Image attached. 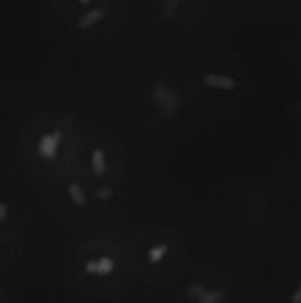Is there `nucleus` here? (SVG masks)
<instances>
[{
    "label": "nucleus",
    "instance_id": "f257e3e1",
    "mask_svg": "<svg viewBox=\"0 0 301 303\" xmlns=\"http://www.w3.org/2000/svg\"><path fill=\"white\" fill-rule=\"evenodd\" d=\"M62 141H64V134L61 129L47 132V134L41 135L38 144H36V152H38L41 158H44L47 161H53L58 156V152H59Z\"/></svg>",
    "mask_w": 301,
    "mask_h": 303
},
{
    "label": "nucleus",
    "instance_id": "f03ea898",
    "mask_svg": "<svg viewBox=\"0 0 301 303\" xmlns=\"http://www.w3.org/2000/svg\"><path fill=\"white\" fill-rule=\"evenodd\" d=\"M201 82L212 88V90H221V91H233L236 88V81L232 76H225L219 73H206L203 74Z\"/></svg>",
    "mask_w": 301,
    "mask_h": 303
},
{
    "label": "nucleus",
    "instance_id": "7ed1b4c3",
    "mask_svg": "<svg viewBox=\"0 0 301 303\" xmlns=\"http://www.w3.org/2000/svg\"><path fill=\"white\" fill-rule=\"evenodd\" d=\"M153 96H155L156 102L159 103V106H161L165 112H168V114L174 112V111L179 108L180 97H179L174 91H171L170 88H167V87H164V85H158V87L153 90Z\"/></svg>",
    "mask_w": 301,
    "mask_h": 303
},
{
    "label": "nucleus",
    "instance_id": "20e7f679",
    "mask_svg": "<svg viewBox=\"0 0 301 303\" xmlns=\"http://www.w3.org/2000/svg\"><path fill=\"white\" fill-rule=\"evenodd\" d=\"M115 270V261L110 256H100L97 259H90L85 264V272L93 276H107Z\"/></svg>",
    "mask_w": 301,
    "mask_h": 303
},
{
    "label": "nucleus",
    "instance_id": "39448f33",
    "mask_svg": "<svg viewBox=\"0 0 301 303\" xmlns=\"http://www.w3.org/2000/svg\"><path fill=\"white\" fill-rule=\"evenodd\" d=\"M188 293L199 302L204 303H218L222 300V293L219 290H209L200 284H191L190 288H188Z\"/></svg>",
    "mask_w": 301,
    "mask_h": 303
},
{
    "label": "nucleus",
    "instance_id": "423d86ee",
    "mask_svg": "<svg viewBox=\"0 0 301 303\" xmlns=\"http://www.w3.org/2000/svg\"><path fill=\"white\" fill-rule=\"evenodd\" d=\"M106 17V12L100 8H94L91 11H88L87 14H84L78 23V27L79 29H90L96 24H99L103 18Z\"/></svg>",
    "mask_w": 301,
    "mask_h": 303
},
{
    "label": "nucleus",
    "instance_id": "0eeeda50",
    "mask_svg": "<svg viewBox=\"0 0 301 303\" xmlns=\"http://www.w3.org/2000/svg\"><path fill=\"white\" fill-rule=\"evenodd\" d=\"M91 167L96 176H103L107 170L106 165V156L101 149H94L91 153Z\"/></svg>",
    "mask_w": 301,
    "mask_h": 303
},
{
    "label": "nucleus",
    "instance_id": "6e6552de",
    "mask_svg": "<svg viewBox=\"0 0 301 303\" xmlns=\"http://www.w3.org/2000/svg\"><path fill=\"white\" fill-rule=\"evenodd\" d=\"M170 252V246L165 244V243H159L153 247L148 249V253H147V259L150 264H159Z\"/></svg>",
    "mask_w": 301,
    "mask_h": 303
},
{
    "label": "nucleus",
    "instance_id": "1a4fd4ad",
    "mask_svg": "<svg viewBox=\"0 0 301 303\" xmlns=\"http://www.w3.org/2000/svg\"><path fill=\"white\" fill-rule=\"evenodd\" d=\"M68 196H70L71 202L76 206H79V208L87 205V196L84 193L82 186L79 183H76V182H73V183L68 185Z\"/></svg>",
    "mask_w": 301,
    "mask_h": 303
},
{
    "label": "nucleus",
    "instance_id": "9d476101",
    "mask_svg": "<svg viewBox=\"0 0 301 303\" xmlns=\"http://www.w3.org/2000/svg\"><path fill=\"white\" fill-rule=\"evenodd\" d=\"M112 196H114V191H112V188H109V186H103L97 191V197L101 199V200H107Z\"/></svg>",
    "mask_w": 301,
    "mask_h": 303
},
{
    "label": "nucleus",
    "instance_id": "9b49d317",
    "mask_svg": "<svg viewBox=\"0 0 301 303\" xmlns=\"http://www.w3.org/2000/svg\"><path fill=\"white\" fill-rule=\"evenodd\" d=\"M8 212H9V208H8V205H6L5 202H2V203H0V220L3 221V220L6 218Z\"/></svg>",
    "mask_w": 301,
    "mask_h": 303
},
{
    "label": "nucleus",
    "instance_id": "f8f14e48",
    "mask_svg": "<svg viewBox=\"0 0 301 303\" xmlns=\"http://www.w3.org/2000/svg\"><path fill=\"white\" fill-rule=\"evenodd\" d=\"M294 303H301V284L298 285V288L295 290V293L292 294V299H291Z\"/></svg>",
    "mask_w": 301,
    "mask_h": 303
},
{
    "label": "nucleus",
    "instance_id": "ddd939ff",
    "mask_svg": "<svg viewBox=\"0 0 301 303\" xmlns=\"http://www.w3.org/2000/svg\"><path fill=\"white\" fill-rule=\"evenodd\" d=\"M79 2H81L82 5H88V3L91 2V0H79Z\"/></svg>",
    "mask_w": 301,
    "mask_h": 303
},
{
    "label": "nucleus",
    "instance_id": "4468645a",
    "mask_svg": "<svg viewBox=\"0 0 301 303\" xmlns=\"http://www.w3.org/2000/svg\"><path fill=\"white\" fill-rule=\"evenodd\" d=\"M174 3H180V2H183V0H173Z\"/></svg>",
    "mask_w": 301,
    "mask_h": 303
}]
</instances>
